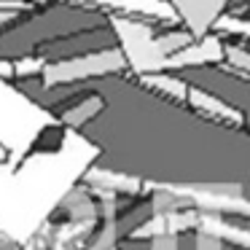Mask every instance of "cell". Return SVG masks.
I'll return each mask as SVG.
<instances>
[{"label": "cell", "mask_w": 250, "mask_h": 250, "mask_svg": "<svg viewBox=\"0 0 250 250\" xmlns=\"http://www.w3.org/2000/svg\"><path fill=\"white\" fill-rule=\"evenodd\" d=\"M124 67H126V57L121 49H100L94 54L73 57V60L46 62V67L41 73H43L46 86H60V83H76V81H86V78L121 73Z\"/></svg>", "instance_id": "cell-1"}, {"label": "cell", "mask_w": 250, "mask_h": 250, "mask_svg": "<svg viewBox=\"0 0 250 250\" xmlns=\"http://www.w3.org/2000/svg\"><path fill=\"white\" fill-rule=\"evenodd\" d=\"M223 60V41L212 33H205L202 38H194L183 49L172 51L164 60V70H183L191 65H215Z\"/></svg>", "instance_id": "cell-2"}, {"label": "cell", "mask_w": 250, "mask_h": 250, "mask_svg": "<svg viewBox=\"0 0 250 250\" xmlns=\"http://www.w3.org/2000/svg\"><path fill=\"white\" fill-rule=\"evenodd\" d=\"M169 3H172L178 19L188 27V33L194 38H202L205 33H210L212 22L218 19V11L229 0H169Z\"/></svg>", "instance_id": "cell-3"}, {"label": "cell", "mask_w": 250, "mask_h": 250, "mask_svg": "<svg viewBox=\"0 0 250 250\" xmlns=\"http://www.w3.org/2000/svg\"><path fill=\"white\" fill-rule=\"evenodd\" d=\"M186 103H191V105H194V110H199L202 116L218 121V124L234 126V129L245 126V113H242V110L231 108L229 103H223V100L207 94L205 89H199V86H188V92H186Z\"/></svg>", "instance_id": "cell-4"}, {"label": "cell", "mask_w": 250, "mask_h": 250, "mask_svg": "<svg viewBox=\"0 0 250 250\" xmlns=\"http://www.w3.org/2000/svg\"><path fill=\"white\" fill-rule=\"evenodd\" d=\"M83 183L92 186V188H103V191H113L116 196L126 194V196H140L143 194V180L135 178V175L126 172H116V169H105L97 167V164H89L83 169Z\"/></svg>", "instance_id": "cell-5"}, {"label": "cell", "mask_w": 250, "mask_h": 250, "mask_svg": "<svg viewBox=\"0 0 250 250\" xmlns=\"http://www.w3.org/2000/svg\"><path fill=\"white\" fill-rule=\"evenodd\" d=\"M140 83L148 89H156L159 94L169 100H178V103H186V92H188V83L180 81L178 76H169L164 70H156V73H140Z\"/></svg>", "instance_id": "cell-6"}, {"label": "cell", "mask_w": 250, "mask_h": 250, "mask_svg": "<svg viewBox=\"0 0 250 250\" xmlns=\"http://www.w3.org/2000/svg\"><path fill=\"white\" fill-rule=\"evenodd\" d=\"M103 108H105V100L100 97V94H89V97H83L76 108L65 110V113L60 116V121L65 126H70V129H81V126L86 124V121H92Z\"/></svg>", "instance_id": "cell-7"}, {"label": "cell", "mask_w": 250, "mask_h": 250, "mask_svg": "<svg viewBox=\"0 0 250 250\" xmlns=\"http://www.w3.org/2000/svg\"><path fill=\"white\" fill-rule=\"evenodd\" d=\"M210 30H218V33H231V35H242V38H250V22L248 19H239L237 14H223L212 22Z\"/></svg>", "instance_id": "cell-8"}, {"label": "cell", "mask_w": 250, "mask_h": 250, "mask_svg": "<svg viewBox=\"0 0 250 250\" xmlns=\"http://www.w3.org/2000/svg\"><path fill=\"white\" fill-rule=\"evenodd\" d=\"M46 57L43 54H30V57H22V60H14V78H24V76H38L41 70L46 67Z\"/></svg>", "instance_id": "cell-9"}, {"label": "cell", "mask_w": 250, "mask_h": 250, "mask_svg": "<svg viewBox=\"0 0 250 250\" xmlns=\"http://www.w3.org/2000/svg\"><path fill=\"white\" fill-rule=\"evenodd\" d=\"M223 57L231 62V67H242V73L250 76V49H245V46H234V43L231 46L223 43Z\"/></svg>", "instance_id": "cell-10"}, {"label": "cell", "mask_w": 250, "mask_h": 250, "mask_svg": "<svg viewBox=\"0 0 250 250\" xmlns=\"http://www.w3.org/2000/svg\"><path fill=\"white\" fill-rule=\"evenodd\" d=\"M196 250H223V239L212 237L207 231H199L196 234Z\"/></svg>", "instance_id": "cell-11"}, {"label": "cell", "mask_w": 250, "mask_h": 250, "mask_svg": "<svg viewBox=\"0 0 250 250\" xmlns=\"http://www.w3.org/2000/svg\"><path fill=\"white\" fill-rule=\"evenodd\" d=\"M148 250H178L175 234H162V237H151V248Z\"/></svg>", "instance_id": "cell-12"}, {"label": "cell", "mask_w": 250, "mask_h": 250, "mask_svg": "<svg viewBox=\"0 0 250 250\" xmlns=\"http://www.w3.org/2000/svg\"><path fill=\"white\" fill-rule=\"evenodd\" d=\"M0 78L11 81L14 78V60H0Z\"/></svg>", "instance_id": "cell-13"}, {"label": "cell", "mask_w": 250, "mask_h": 250, "mask_svg": "<svg viewBox=\"0 0 250 250\" xmlns=\"http://www.w3.org/2000/svg\"><path fill=\"white\" fill-rule=\"evenodd\" d=\"M24 14L22 11H0V27H6V24H14L17 19H22Z\"/></svg>", "instance_id": "cell-14"}, {"label": "cell", "mask_w": 250, "mask_h": 250, "mask_svg": "<svg viewBox=\"0 0 250 250\" xmlns=\"http://www.w3.org/2000/svg\"><path fill=\"white\" fill-rule=\"evenodd\" d=\"M22 250H46V245H43V242H38V239H33V242H27Z\"/></svg>", "instance_id": "cell-15"}, {"label": "cell", "mask_w": 250, "mask_h": 250, "mask_svg": "<svg viewBox=\"0 0 250 250\" xmlns=\"http://www.w3.org/2000/svg\"><path fill=\"white\" fill-rule=\"evenodd\" d=\"M248 199H250V186H248Z\"/></svg>", "instance_id": "cell-16"}, {"label": "cell", "mask_w": 250, "mask_h": 250, "mask_svg": "<svg viewBox=\"0 0 250 250\" xmlns=\"http://www.w3.org/2000/svg\"><path fill=\"white\" fill-rule=\"evenodd\" d=\"M27 3H38V0H27Z\"/></svg>", "instance_id": "cell-17"}, {"label": "cell", "mask_w": 250, "mask_h": 250, "mask_svg": "<svg viewBox=\"0 0 250 250\" xmlns=\"http://www.w3.org/2000/svg\"><path fill=\"white\" fill-rule=\"evenodd\" d=\"M113 250H116V248H113Z\"/></svg>", "instance_id": "cell-18"}]
</instances>
